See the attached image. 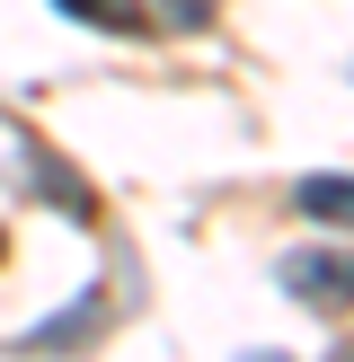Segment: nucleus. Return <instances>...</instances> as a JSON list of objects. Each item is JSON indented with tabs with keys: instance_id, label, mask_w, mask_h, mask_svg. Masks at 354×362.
<instances>
[{
	"instance_id": "obj_1",
	"label": "nucleus",
	"mask_w": 354,
	"mask_h": 362,
	"mask_svg": "<svg viewBox=\"0 0 354 362\" xmlns=\"http://www.w3.org/2000/svg\"><path fill=\"white\" fill-rule=\"evenodd\" d=\"M275 283L301 310H354V247H292L275 265Z\"/></svg>"
},
{
	"instance_id": "obj_2",
	"label": "nucleus",
	"mask_w": 354,
	"mask_h": 362,
	"mask_svg": "<svg viewBox=\"0 0 354 362\" xmlns=\"http://www.w3.org/2000/svg\"><path fill=\"white\" fill-rule=\"evenodd\" d=\"M301 212H310V221H346V230H354V177H310V186H301Z\"/></svg>"
},
{
	"instance_id": "obj_3",
	"label": "nucleus",
	"mask_w": 354,
	"mask_h": 362,
	"mask_svg": "<svg viewBox=\"0 0 354 362\" xmlns=\"http://www.w3.org/2000/svg\"><path fill=\"white\" fill-rule=\"evenodd\" d=\"M53 9H71L80 27H115V35H142V27H151L133 0H53Z\"/></svg>"
},
{
	"instance_id": "obj_4",
	"label": "nucleus",
	"mask_w": 354,
	"mask_h": 362,
	"mask_svg": "<svg viewBox=\"0 0 354 362\" xmlns=\"http://www.w3.org/2000/svg\"><path fill=\"white\" fill-rule=\"evenodd\" d=\"M169 18H177V27H204V18H212V0H169Z\"/></svg>"
},
{
	"instance_id": "obj_5",
	"label": "nucleus",
	"mask_w": 354,
	"mask_h": 362,
	"mask_svg": "<svg viewBox=\"0 0 354 362\" xmlns=\"http://www.w3.org/2000/svg\"><path fill=\"white\" fill-rule=\"evenodd\" d=\"M336 362H354V336H346V345H336Z\"/></svg>"
}]
</instances>
